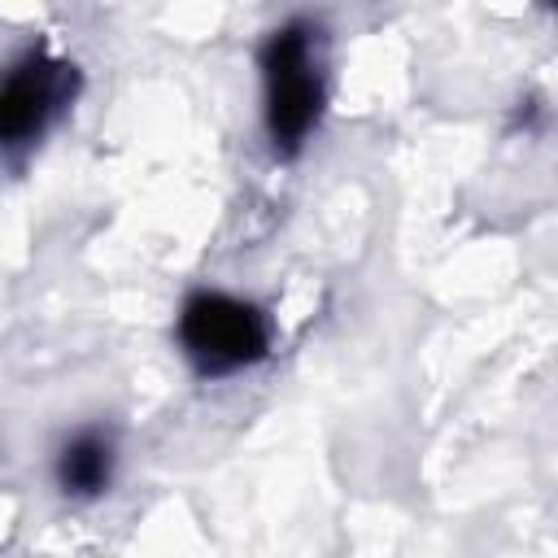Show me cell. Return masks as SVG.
Masks as SVG:
<instances>
[{
    "label": "cell",
    "mask_w": 558,
    "mask_h": 558,
    "mask_svg": "<svg viewBox=\"0 0 558 558\" xmlns=\"http://www.w3.org/2000/svg\"><path fill=\"white\" fill-rule=\"evenodd\" d=\"M262 70H266V122L275 144L296 148L305 140V131L318 118V74L310 61V35L305 26H283L266 52H262Z\"/></svg>",
    "instance_id": "cell-1"
},
{
    "label": "cell",
    "mask_w": 558,
    "mask_h": 558,
    "mask_svg": "<svg viewBox=\"0 0 558 558\" xmlns=\"http://www.w3.org/2000/svg\"><path fill=\"white\" fill-rule=\"evenodd\" d=\"M179 336L192 349V357H201L214 371L244 366V362L262 357V349H266L262 314L253 305H244L235 296H218V292H201L183 305Z\"/></svg>",
    "instance_id": "cell-2"
},
{
    "label": "cell",
    "mask_w": 558,
    "mask_h": 558,
    "mask_svg": "<svg viewBox=\"0 0 558 558\" xmlns=\"http://www.w3.org/2000/svg\"><path fill=\"white\" fill-rule=\"evenodd\" d=\"M52 100H57V70L52 65L26 61L22 70H13L0 83V144L26 140L31 131H39Z\"/></svg>",
    "instance_id": "cell-3"
},
{
    "label": "cell",
    "mask_w": 558,
    "mask_h": 558,
    "mask_svg": "<svg viewBox=\"0 0 558 558\" xmlns=\"http://www.w3.org/2000/svg\"><path fill=\"white\" fill-rule=\"evenodd\" d=\"M61 484L70 493H100L109 480V445L100 436H78L65 445L61 466H57Z\"/></svg>",
    "instance_id": "cell-4"
}]
</instances>
